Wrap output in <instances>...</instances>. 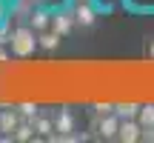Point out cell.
<instances>
[{"label":"cell","instance_id":"obj_1","mask_svg":"<svg viewBox=\"0 0 154 143\" xmlns=\"http://www.w3.org/2000/svg\"><path fill=\"white\" fill-rule=\"evenodd\" d=\"M9 49L14 57H32L37 49V32L29 23H17L9 34Z\"/></svg>","mask_w":154,"mask_h":143},{"label":"cell","instance_id":"obj_2","mask_svg":"<svg viewBox=\"0 0 154 143\" xmlns=\"http://www.w3.org/2000/svg\"><path fill=\"white\" fill-rule=\"evenodd\" d=\"M117 132H120V117L111 112V115H103V117H91V138L94 140H117Z\"/></svg>","mask_w":154,"mask_h":143},{"label":"cell","instance_id":"obj_3","mask_svg":"<svg viewBox=\"0 0 154 143\" xmlns=\"http://www.w3.org/2000/svg\"><path fill=\"white\" fill-rule=\"evenodd\" d=\"M54 135H51V143H57V138L60 135H72L77 132V115H74V109H69V106H57L54 112Z\"/></svg>","mask_w":154,"mask_h":143},{"label":"cell","instance_id":"obj_4","mask_svg":"<svg viewBox=\"0 0 154 143\" xmlns=\"http://www.w3.org/2000/svg\"><path fill=\"white\" fill-rule=\"evenodd\" d=\"M72 11H74V20H77V29L80 32H88V29L97 26V11H94V6L88 0H77Z\"/></svg>","mask_w":154,"mask_h":143},{"label":"cell","instance_id":"obj_5","mask_svg":"<svg viewBox=\"0 0 154 143\" xmlns=\"http://www.w3.org/2000/svg\"><path fill=\"white\" fill-rule=\"evenodd\" d=\"M51 29H54L60 37H72V34H74V29H77L74 11H69V9L54 11V14H51Z\"/></svg>","mask_w":154,"mask_h":143},{"label":"cell","instance_id":"obj_6","mask_svg":"<svg viewBox=\"0 0 154 143\" xmlns=\"http://www.w3.org/2000/svg\"><path fill=\"white\" fill-rule=\"evenodd\" d=\"M51 14H54V11H49L46 6L34 3L32 9H29V14H26V23L34 29V32H46V29H51Z\"/></svg>","mask_w":154,"mask_h":143},{"label":"cell","instance_id":"obj_7","mask_svg":"<svg viewBox=\"0 0 154 143\" xmlns=\"http://www.w3.org/2000/svg\"><path fill=\"white\" fill-rule=\"evenodd\" d=\"M117 140H120V143H137V140H143V123H140L137 117L120 120V132H117Z\"/></svg>","mask_w":154,"mask_h":143},{"label":"cell","instance_id":"obj_8","mask_svg":"<svg viewBox=\"0 0 154 143\" xmlns=\"http://www.w3.org/2000/svg\"><path fill=\"white\" fill-rule=\"evenodd\" d=\"M32 126H34L37 140H49L51 135H54V115H51V112H40V115L32 120Z\"/></svg>","mask_w":154,"mask_h":143},{"label":"cell","instance_id":"obj_9","mask_svg":"<svg viewBox=\"0 0 154 143\" xmlns=\"http://www.w3.org/2000/svg\"><path fill=\"white\" fill-rule=\"evenodd\" d=\"M63 43V37L54 32V29H46V32H37V49H43L46 55H51V52H57Z\"/></svg>","mask_w":154,"mask_h":143},{"label":"cell","instance_id":"obj_10","mask_svg":"<svg viewBox=\"0 0 154 143\" xmlns=\"http://www.w3.org/2000/svg\"><path fill=\"white\" fill-rule=\"evenodd\" d=\"M20 123V112L17 109H0V135H11Z\"/></svg>","mask_w":154,"mask_h":143},{"label":"cell","instance_id":"obj_11","mask_svg":"<svg viewBox=\"0 0 154 143\" xmlns=\"http://www.w3.org/2000/svg\"><path fill=\"white\" fill-rule=\"evenodd\" d=\"M11 140H14V143H29V140H37V135H34V126H32V120L20 117L17 129L11 132Z\"/></svg>","mask_w":154,"mask_h":143},{"label":"cell","instance_id":"obj_12","mask_svg":"<svg viewBox=\"0 0 154 143\" xmlns=\"http://www.w3.org/2000/svg\"><path fill=\"white\" fill-rule=\"evenodd\" d=\"M140 106L143 103H114V115L120 117V120H128V117L140 115Z\"/></svg>","mask_w":154,"mask_h":143},{"label":"cell","instance_id":"obj_13","mask_svg":"<svg viewBox=\"0 0 154 143\" xmlns=\"http://www.w3.org/2000/svg\"><path fill=\"white\" fill-rule=\"evenodd\" d=\"M14 109L20 112V117H26V120H34V117H37L40 112H43V109H40L37 103H32V100H26V103H17Z\"/></svg>","mask_w":154,"mask_h":143},{"label":"cell","instance_id":"obj_14","mask_svg":"<svg viewBox=\"0 0 154 143\" xmlns=\"http://www.w3.org/2000/svg\"><path fill=\"white\" fill-rule=\"evenodd\" d=\"M137 120L143 123V129H146V126H154V103H143V106H140Z\"/></svg>","mask_w":154,"mask_h":143},{"label":"cell","instance_id":"obj_15","mask_svg":"<svg viewBox=\"0 0 154 143\" xmlns=\"http://www.w3.org/2000/svg\"><path fill=\"white\" fill-rule=\"evenodd\" d=\"M111 112H114V103H91L88 106L91 117H103V115H111Z\"/></svg>","mask_w":154,"mask_h":143},{"label":"cell","instance_id":"obj_16","mask_svg":"<svg viewBox=\"0 0 154 143\" xmlns=\"http://www.w3.org/2000/svg\"><path fill=\"white\" fill-rule=\"evenodd\" d=\"M143 143H154V126H146L143 129Z\"/></svg>","mask_w":154,"mask_h":143},{"label":"cell","instance_id":"obj_17","mask_svg":"<svg viewBox=\"0 0 154 143\" xmlns=\"http://www.w3.org/2000/svg\"><path fill=\"white\" fill-rule=\"evenodd\" d=\"M146 55H149L151 60H154V34H151L149 40H146Z\"/></svg>","mask_w":154,"mask_h":143},{"label":"cell","instance_id":"obj_18","mask_svg":"<svg viewBox=\"0 0 154 143\" xmlns=\"http://www.w3.org/2000/svg\"><path fill=\"white\" fill-rule=\"evenodd\" d=\"M9 60V49H3V43H0V63Z\"/></svg>","mask_w":154,"mask_h":143}]
</instances>
